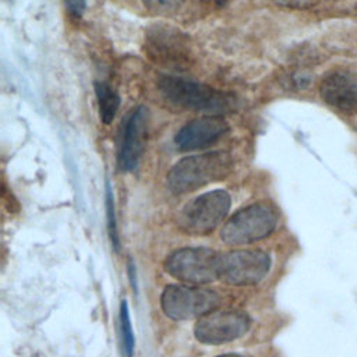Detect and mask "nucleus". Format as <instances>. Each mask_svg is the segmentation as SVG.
Here are the masks:
<instances>
[{"mask_svg": "<svg viewBox=\"0 0 357 357\" xmlns=\"http://www.w3.org/2000/svg\"><path fill=\"white\" fill-rule=\"evenodd\" d=\"M278 215L266 202L238 209L222 227L220 238L229 245L250 244L269 236L276 227Z\"/></svg>", "mask_w": 357, "mask_h": 357, "instance_id": "obj_3", "label": "nucleus"}, {"mask_svg": "<svg viewBox=\"0 0 357 357\" xmlns=\"http://www.w3.org/2000/svg\"><path fill=\"white\" fill-rule=\"evenodd\" d=\"M233 165V158L226 151L187 156L170 169L166 184L174 194L191 192L225 178L231 172Z\"/></svg>", "mask_w": 357, "mask_h": 357, "instance_id": "obj_1", "label": "nucleus"}, {"mask_svg": "<svg viewBox=\"0 0 357 357\" xmlns=\"http://www.w3.org/2000/svg\"><path fill=\"white\" fill-rule=\"evenodd\" d=\"M166 272L185 284H206L219 279L220 254L205 247H185L172 252Z\"/></svg>", "mask_w": 357, "mask_h": 357, "instance_id": "obj_4", "label": "nucleus"}, {"mask_svg": "<svg viewBox=\"0 0 357 357\" xmlns=\"http://www.w3.org/2000/svg\"><path fill=\"white\" fill-rule=\"evenodd\" d=\"M276 4L284 6V7H297V8H304L315 4L318 0H273Z\"/></svg>", "mask_w": 357, "mask_h": 357, "instance_id": "obj_18", "label": "nucleus"}, {"mask_svg": "<svg viewBox=\"0 0 357 357\" xmlns=\"http://www.w3.org/2000/svg\"><path fill=\"white\" fill-rule=\"evenodd\" d=\"M230 205L231 198L225 190L204 192L181 209L178 226L188 234H208L226 218Z\"/></svg>", "mask_w": 357, "mask_h": 357, "instance_id": "obj_6", "label": "nucleus"}, {"mask_svg": "<svg viewBox=\"0 0 357 357\" xmlns=\"http://www.w3.org/2000/svg\"><path fill=\"white\" fill-rule=\"evenodd\" d=\"M66 8L74 17H81L86 7V0H64Z\"/></svg>", "mask_w": 357, "mask_h": 357, "instance_id": "obj_17", "label": "nucleus"}, {"mask_svg": "<svg viewBox=\"0 0 357 357\" xmlns=\"http://www.w3.org/2000/svg\"><path fill=\"white\" fill-rule=\"evenodd\" d=\"M120 332H121L123 354L126 357H132L135 339H134V332H132V326H131L127 300H121V304H120Z\"/></svg>", "mask_w": 357, "mask_h": 357, "instance_id": "obj_14", "label": "nucleus"}, {"mask_svg": "<svg viewBox=\"0 0 357 357\" xmlns=\"http://www.w3.org/2000/svg\"><path fill=\"white\" fill-rule=\"evenodd\" d=\"M158 88L166 100L183 109L219 116L234 107L231 95L192 79L163 75L158 81Z\"/></svg>", "mask_w": 357, "mask_h": 357, "instance_id": "obj_2", "label": "nucleus"}, {"mask_svg": "<svg viewBox=\"0 0 357 357\" xmlns=\"http://www.w3.org/2000/svg\"><path fill=\"white\" fill-rule=\"evenodd\" d=\"M95 95L98 100L99 116L103 124H110L120 106V96L117 91L107 82L98 81L95 82Z\"/></svg>", "mask_w": 357, "mask_h": 357, "instance_id": "obj_13", "label": "nucleus"}, {"mask_svg": "<svg viewBox=\"0 0 357 357\" xmlns=\"http://www.w3.org/2000/svg\"><path fill=\"white\" fill-rule=\"evenodd\" d=\"M106 215H107V229L112 245L116 251H119V234H117V225H116V215H114V204H113V195L112 188L109 183H106Z\"/></svg>", "mask_w": 357, "mask_h": 357, "instance_id": "obj_16", "label": "nucleus"}, {"mask_svg": "<svg viewBox=\"0 0 357 357\" xmlns=\"http://www.w3.org/2000/svg\"><path fill=\"white\" fill-rule=\"evenodd\" d=\"M149 47L151 54L165 61H178V57L184 54V46L180 39L178 32L170 29H155L149 35Z\"/></svg>", "mask_w": 357, "mask_h": 357, "instance_id": "obj_12", "label": "nucleus"}, {"mask_svg": "<svg viewBox=\"0 0 357 357\" xmlns=\"http://www.w3.org/2000/svg\"><path fill=\"white\" fill-rule=\"evenodd\" d=\"M319 95L325 103L342 113H357V74L350 70L326 74L319 84Z\"/></svg>", "mask_w": 357, "mask_h": 357, "instance_id": "obj_11", "label": "nucleus"}, {"mask_svg": "<svg viewBox=\"0 0 357 357\" xmlns=\"http://www.w3.org/2000/svg\"><path fill=\"white\" fill-rule=\"evenodd\" d=\"M148 131V110L145 106L134 107L120 127L117 145V163L120 170L131 172L137 167Z\"/></svg>", "mask_w": 357, "mask_h": 357, "instance_id": "obj_9", "label": "nucleus"}, {"mask_svg": "<svg viewBox=\"0 0 357 357\" xmlns=\"http://www.w3.org/2000/svg\"><path fill=\"white\" fill-rule=\"evenodd\" d=\"M215 1H216L218 4H220V6H222V4H225L227 0H215Z\"/></svg>", "mask_w": 357, "mask_h": 357, "instance_id": "obj_20", "label": "nucleus"}, {"mask_svg": "<svg viewBox=\"0 0 357 357\" xmlns=\"http://www.w3.org/2000/svg\"><path fill=\"white\" fill-rule=\"evenodd\" d=\"M142 4L153 14L172 15L181 8L184 0H142Z\"/></svg>", "mask_w": 357, "mask_h": 357, "instance_id": "obj_15", "label": "nucleus"}, {"mask_svg": "<svg viewBox=\"0 0 357 357\" xmlns=\"http://www.w3.org/2000/svg\"><path fill=\"white\" fill-rule=\"evenodd\" d=\"M218 357H244V356H240V354H222V356H218Z\"/></svg>", "mask_w": 357, "mask_h": 357, "instance_id": "obj_19", "label": "nucleus"}, {"mask_svg": "<svg viewBox=\"0 0 357 357\" xmlns=\"http://www.w3.org/2000/svg\"><path fill=\"white\" fill-rule=\"evenodd\" d=\"M250 318L238 310H213L198 318L194 326L195 337L205 344H222L245 335Z\"/></svg>", "mask_w": 357, "mask_h": 357, "instance_id": "obj_8", "label": "nucleus"}, {"mask_svg": "<svg viewBox=\"0 0 357 357\" xmlns=\"http://www.w3.org/2000/svg\"><path fill=\"white\" fill-rule=\"evenodd\" d=\"M229 131V124L220 116L208 114L185 123L176 134L174 144L180 151L206 148Z\"/></svg>", "mask_w": 357, "mask_h": 357, "instance_id": "obj_10", "label": "nucleus"}, {"mask_svg": "<svg viewBox=\"0 0 357 357\" xmlns=\"http://www.w3.org/2000/svg\"><path fill=\"white\" fill-rule=\"evenodd\" d=\"M269 257L259 250H233L220 254L219 279L230 286H252L269 271Z\"/></svg>", "mask_w": 357, "mask_h": 357, "instance_id": "obj_7", "label": "nucleus"}, {"mask_svg": "<svg viewBox=\"0 0 357 357\" xmlns=\"http://www.w3.org/2000/svg\"><path fill=\"white\" fill-rule=\"evenodd\" d=\"M220 296L209 289L194 284H169L160 296V307L166 317L176 321L201 318L216 310Z\"/></svg>", "mask_w": 357, "mask_h": 357, "instance_id": "obj_5", "label": "nucleus"}]
</instances>
